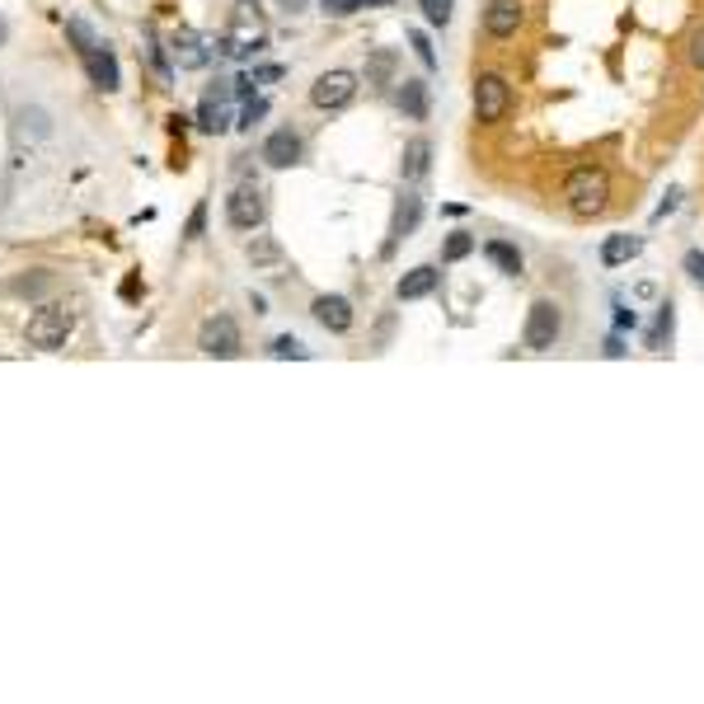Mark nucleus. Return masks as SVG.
Wrapping results in <instances>:
<instances>
[{
    "label": "nucleus",
    "instance_id": "21",
    "mask_svg": "<svg viewBox=\"0 0 704 704\" xmlns=\"http://www.w3.org/2000/svg\"><path fill=\"white\" fill-rule=\"evenodd\" d=\"M484 254H489V263H493V268H503L507 277L521 273V254L512 245H503V240H489V245H484Z\"/></svg>",
    "mask_w": 704,
    "mask_h": 704
},
{
    "label": "nucleus",
    "instance_id": "26",
    "mask_svg": "<svg viewBox=\"0 0 704 704\" xmlns=\"http://www.w3.org/2000/svg\"><path fill=\"white\" fill-rule=\"evenodd\" d=\"M249 259L259 263V268H268V263H277V259H282V249H277L273 240L263 235V240H254V245H249Z\"/></svg>",
    "mask_w": 704,
    "mask_h": 704
},
{
    "label": "nucleus",
    "instance_id": "34",
    "mask_svg": "<svg viewBox=\"0 0 704 704\" xmlns=\"http://www.w3.org/2000/svg\"><path fill=\"white\" fill-rule=\"evenodd\" d=\"M606 357H625V343H620V338H606Z\"/></svg>",
    "mask_w": 704,
    "mask_h": 704
},
{
    "label": "nucleus",
    "instance_id": "15",
    "mask_svg": "<svg viewBox=\"0 0 704 704\" xmlns=\"http://www.w3.org/2000/svg\"><path fill=\"white\" fill-rule=\"evenodd\" d=\"M437 282H442V273H437L432 263H423V268H409V273L399 277L395 296H399V301H423V296L437 291Z\"/></svg>",
    "mask_w": 704,
    "mask_h": 704
},
{
    "label": "nucleus",
    "instance_id": "11",
    "mask_svg": "<svg viewBox=\"0 0 704 704\" xmlns=\"http://www.w3.org/2000/svg\"><path fill=\"white\" fill-rule=\"evenodd\" d=\"M263 165H273V169H291L296 160H301V137L291 132V127H277L273 137L263 141Z\"/></svg>",
    "mask_w": 704,
    "mask_h": 704
},
{
    "label": "nucleus",
    "instance_id": "18",
    "mask_svg": "<svg viewBox=\"0 0 704 704\" xmlns=\"http://www.w3.org/2000/svg\"><path fill=\"white\" fill-rule=\"evenodd\" d=\"M639 249H643L639 235H606V240H601V263H606V268H620V263L639 259Z\"/></svg>",
    "mask_w": 704,
    "mask_h": 704
},
{
    "label": "nucleus",
    "instance_id": "20",
    "mask_svg": "<svg viewBox=\"0 0 704 704\" xmlns=\"http://www.w3.org/2000/svg\"><path fill=\"white\" fill-rule=\"evenodd\" d=\"M399 108H404V118L423 123V118H428V85H423V80H404V85H399Z\"/></svg>",
    "mask_w": 704,
    "mask_h": 704
},
{
    "label": "nucleus",
    "instance_id": "25",
    "mask_svg": "<svg viewBox=\"0 0 704 704\" xmlns=\"http://www.w3.org/2000/svg\"><path fill=\"white\" fill-rule=\"evenodd\" d=\"M667 334H672V306H658V324H653V334H648V348L662 352Z\"/></svg>",
    "mask_w": 704,
    "mask_h": 704
},
{
    "label": "nucleus",
    "instance_id": "3",
    "mask_svg": "<svg viewBox=\"0 0 704 704\" xmlns=\"http://www.w3.org/2000/svg\"><path fill=\"white\" fill-rule=\"evenodd\" d=\"M564 334V320H559V306L554 301H536L531 315H526V329H521V343L531 352H550Z\"/></svg>",
    "mask_w": 704,
    "mask_h": 704
},
{
    "label": "nucleus",
    "instance_id": "9",
    "mask_svg": "<svg viewBox=\"0 0 704 704\" xmlns=\"http://www.w3.org/2000/svg\"><path fill=\"white\" fill-rule=\"evenodd\" d=\"M230 99H235V85H212V90L202 94L198 104V127L202 132H226L230 123Z\"/></svg>",
    "mask_w": 704,
    "mask_h": 704
},
{
    "label": "nucleus",
    "instance_id": "30",
    "mask_svg": "<svg viewBox=\"0 0 704 704\" xmlns=\"http://www.w3.org/2000/svg\"><path fill=\"white\" fill-rule=\"evenodd\" d=\"M202 226H207V202H198V207H193V216H188L184 235H188V240H198V235H202Z\"/></svg>",
    "mask_w": 704,
    "mask_h": 704
},
{
    "label": "nucleus",
    "instance_id": "14",
    "mask_svg": "<svg viewBox=\"0 0 704 704\" xmlns=\"http://www.w3.org/2000/svg\"><path fill=\"white\" fill-rule=\"evenodd\" d=\"M80 62H85V71H90V80L99 85V90H118V57L108 52V43L80 52Z\"/></svg>",
    "mask_w": 704,
    "mask_h": 704
},
{
    "label": "nucleus",
    "instance_id": "29",
    "mask_svg": "<svg viewBox=\"0 0 704 704\" xmlns=\"http://www.w3.org/2000/svg\"><path fill=\"white\" fill-rule=\"evenodd\" d=\"M409 43H414L418 62H423V66H428V71H432V66H437V52H432V43H428V38H423V33H409Z\"/></svg>",
    "mask_w": 704,
    "mask_h": 704
},
{
    "label": "nucleus",
    "instance_id": "22",
    "mask_svg": "<svg viewBox=\"0 0 704 704\" xmlns=\"http://www.w3.org/2000/svg\"><path fill=\"white\" fill-rule=\"evenodd\" d=\"M470 254H475V235H470V230L446 235V245H442V259L446 263H460V259H470Z\"/></svg>",
    "mask_w": 704,
    "mask_h": 704
},
{
    "label": "nucleus",
    "instance_id": "35",
    "mask_svg": "<svg viewBox=\"0 0 704 704\" xmlns=\"http://www.w3.org/2000/svg\"><path fill=\"white\" fill-rule=\"evenodd\" d=\"M282 10H306V0H277Z\"/></svg>",
    "mask_w": 704,
    "mask_h": 704
},
{
    "label": "nucleus",
    "instance_id": "32",
    "mask_svg": "<svg viewBox=\"0 0 704 704\" xmlns=\"http://www.w3.org/2000/svg\"><path fill=\"white\" fill-rule=\"evenodd\" d=\"M634 324H639V315H634V310H629V306H615V329H634Z\"/></svg>",
    "mask_w": 704,
    "mask_h": 704
},
{
    "label": "nucleus",
    "instance_id": "27",
    "mask_svg": "<svg viewBox=\"0 0 704 704\" xmlns=\"http://www.w3.org/2000/svg\"><path fill=\"white\" fill-rule=\"evenodd\" d=\"M263 113H268V99H249V104L240 108V123H235V127H254Z\"/></svg>",
    "mask_w": 704,
    "mask_h": 704
},
{
    "label": "nucleus",
    "instance_id": "16",
    "mask_svg": "<svg viewBox=\"0 0 704 704\" xmlns=\"http://www.w3.org/2000/svg\"><path fill=\"white\" fill-rule=\"evenodd\" d=\"M315 320L329 329V334H348L352 329V306L343 301V296H315Z\"/></svg>",
    "mask_w": 704,
    "mask_h": 704
},
{
    "label": "nucleus",
    "instance_id": "36",
    "mask_svg": "<svg viewBox=\"0 0 704 704\" xmlns=\"http://www.w3.org/2000/svg\"><path fill=\"white\" fill-rule=\"evenodd\" d=\"M5 33H10V24H5V19H0V43H5Z\"/></svg>",
    "mask_w": 704,
    "mask_h": 704
},
{
    "label": "nucleus",
    "instance_id": "17",
    "mask_svg": "<svg viewBox=\"0 0 704 704\" xmlns=\"http://www.w3.org/2000/svg\"><path fill=\"white\" fill-rule=\"evenodd\" d=\"M428 169H432V141L414 137L409 146H404V165H399V174H404V184H418V179H428Z\"/></svg>",
    "mask_w": 704,
    "mask_h": 704
},
{
    "label": "nucleus",
    "instance_id": "33",
    "mask_svg": "<svg viewBox=\"0 0 704 704\" xmlns=\"http://www.w3.org/2000/svg\"><path fill=\"white\" fill-rule=\"evenodd\" d=\"M676 202H681V193H676V188H672V193H667V202H662V207H658V212H653V216H658V221H662V216H667V212H676Z\"/></svg>",
    "mask_w": 704,
    "mask_h": 704
},
{
    "label": "nucleus",
    "instance_id": "1",
    "mask_svg": "<svg viewBox=\"0 0 704 704\" xmlns=\"http://www.w3.org/2000/svg\"><path fill=\"white\" fill-rule=\"evenodd\" d=\"M564 198H568V207H573V216H601L606 202H611V179H606V169H597V165L573 169L564 179Z\"/></svg>",
    "mask_w": 704,
    "mask_h": 704
},
{
    "label": "nucleus",
    "instance_id": "2",
    "mask_svg": "<svg viewBox=\"0 0 704 704\" xmlns=\"http://www.w3.org/2000/svg\"><path fill=\"white\" fill-rule=\"evenodd\" d=\"M29 348L38 352H57L66 343V334H71V310L66 306H43V310H33L29 315Z\"/></svg>",
    "mask_w": 704,
    "mask_h": 704
},
{
    "label": "nucleus",
    "instance_id": "13",
    "mask_svg": "<svg viewBox=\"0 0 704 704\" xmlns=\"http://www.w3.org/2000/svg\"><path fill=\"white\" fill-rule=\"evenodd\" d=\"M169 47H174V62H179V66H184V71H202V66H207V62H212V52H216V47H207V38H198V33H174V43H169Z\"/></svg>",
    "mask_w": 704,
    "mask_h": 704
},
{
    "label": "nucleus",
    "instance_id": "28",
    "mask_svg": "<svg viewBox=\"0 0 704 704\" xmlns=\"http://www.w3.org/2000/svg\"><path fill=\"white\" fill-rule=\"evenodd\" d=\"M681 268L690 273V282H695V287H704V254H700V249H690L686 259H681Z\"/></svg>",
    "mask_w": 704,
    "mask_h": 704
},
{
    "label": "nucleus",
    "instance_id": "19",
    "mask_svg": "<svg viewBox=\"0 0 704 704\" xmlns=\"http://www.w3.org/2000/svg\"><path fill=\"white\" fill-rule=\"evenodd\" d=\"M395 71H399V52H390V47H381V52L367 57V85H376V90L395 85Z\"/></svg>",
    "mask_w": 704,
    "mask_h": 704
},
{
    "label": "nucleus",
    "instance_id": "8",
    "mask_svg": "<svg viewBox=\"0 0 704 704\" xmlns=\"http://www.w3.org/2000/svg\"><path fill=\"white\" fill-rule=\"evenodd\" d=\"M226 221L235 230H259L263 226V193L254 184H240L226 198Z\"/></svg>",
    "mask_w": 704,
    "mask_h": 704
},
{
    "label": "nucleus",
    "instance_id": "4",
    "mask_svg": "<svg viewBox=\"0 0 704 704\" xmlns=\"http://www.w3.org/2000/svg\"><path fill=\"white\" fill-rule=\"evenodd\" d=\"M198 352L202 357H240V324L230 320V315H216V320L202 324V334H198Z\"/></svg>",
    "mask_w": 704,
    "mask_h": 704
},
{
    "label": "nucleus",
    "instance_id": "5",
    "mask_svg": "<svg viewBox=\"0 0 704 704\" xmlns=\"http://www.w3.org/2000/svg\"><path fill=\"white\" fill-rule=\"evenodd\" d=\"M507 104H512V90H507V80L493 76V71H484V76L475 80V118H479V123H503Z\"/></svg>",
    "mask_w": 704,
    "mask_h": 704
},
{
    "label": "nucleus",
    "instance_id": "6",
    "mask_svg": "<svg viewBox=\"0 0 704 704\" xmlns=\"http://www.w3.org/2000/svg\"><path fill=\"white\" fill-rule=\"evenodd\" d=\"M352 94H357V76H352V71H324V76L310 85V104L315 108H348Z\"/></svg>",
    "mask_w": 704,
    "mask_h": 704
},
{
    "label": "nucleus",
    "instance_id": "31",
    "mask_svg": "<svg viewBox=\"0 0 704 704\" xmlns=\"http://www.w3.org/2000/svg\"><path fill=\"white\" fill-rule=\"evenodd\" d=\"M690 66H695V71H704V29L690 38Z\"/></svg>",
    "mask_w": 704,
    "mask_h": 704
},
{
    "label": "nucleus",
    "instance_id": "23",
    "mask_svg": "<svg viewBox=\"0 0 704 704\" xmlns=\"http://www.w3.org/2000/svg\"><path fill=\"white\" fill-rule=\"evenodd\" d=\"M268 357H277V362H306L310 357V348L301 343V338H291V334H282V338H273V348H268Z\"/></svg>",
    "mask_w": 704,
    "mask_h": 704
},
{
    "label": "nucleus",
    "instance_id": "10",
    "mask_svg": "<svg viewBox=\"0 0 704 704\" xmlns=\"http://www.w3.org/2000/svg\"><path fill=\"white\" fill-rule=\"evenodd\" d=\"M521 29V0H489L484 5V33L489 38H512Z\"/></svg>",
    "mask_w": 704,
    "mask_h": 704
},
{
    "label": "nucleus",
    "instance_id": "24",
    "mask_svg": "<svg viewBox=\"0 0 704 704\" xmlns=\"http://www.w3.org/2000/svg\"><path fill=\"white\" fill-rule=\"evenodd\" d=\"M418 5H423V19H428V24L446 29V24H451V5H456V0H418Z\"/></svg>",
    "mask_w": 704,
    "mask_h": 704
},
{
    "label": "nucleus",
    "instance_id": "7",
    "mask_svg": "<svg viewBox=\"0 0 704 704\" xmlns=\"http://www.w3.org/2000/svg\"><path fill=\"white\" fill-rule=\"evenodd\" d=\"M418 221H423V198H418L414 188H404L395 202V216H390V240H385V259L399 249V240H409L418 230Z\"/></svg>",
    "mask_w": 704,
    "mask_h": 704
},
{
    "label": "nucleus",
    "instance_id": "12",
    "mask_svg": "<svg viewBox=\"0 0 704 704\" xmlns=\"http://www.w3.org/2000/svg\"><path fill=\"white\" fill-rule=\"evenodd\" d=\"M259 47H263L259 29H230V33L216 38V57H226V62H249Z\"/></svg>",
    "mask_w": 704,
    "mask_h": 704
}]
</instances>
